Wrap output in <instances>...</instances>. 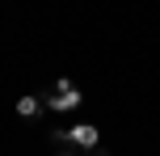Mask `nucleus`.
I'll return each mask as SVG.
<instances>
[{
  "label": "nucleus",
  "instance_id": "nucleus-1",
  "mask_svg": "<svg viewBox=\"0 0 160 156\" xmlns=\"http://www.w3.org/2000/svg\"><path fill=\"white\" fill-rule=\"evenodd\" d=\"M80 101H84V97H80V89H76V84H72V80H59V84H55V93L47 97V110H55V114H68V110H76Z\"/></svg>",
  "mask_w": 160,
  "mask_h": 156
},
{
  "label": "nucleus",
  "instance_id": "nucleus-2",
  "mask_svg": "<svg viewBox=\"0 0 160 156\" xmlns=\"http://www.w3.org/2000/svg\"><path fill=\"white\" fill-rule=\"evenodd\" d=\"M59 139H68V143H80V148H88V152H93L97 143H101V131H97V123H76L72 131H63Z\"/></svg>",
  "mask_w": 160,
  "mask_h": 156
},
{
  "label": "nucleus",
  "instance_id": "nucleus-3",
  "mask_svg": "<svg viewBox=\"0 0 160 156\" xmlns=\"http://www.w3.org/2000/svg\"><path fill=\"white\" fill-rule=\"evenodd\" d=\"M38 110H42V101L34 97V93H25V97H17V114H21V118H38Z\"/></svg>",
  "mask_w": 160,
  "mask_h": 156
},
{
  "label": "nucleus",
  "instance_id": "nucleus-4",
  "mask_svg": "<svg viewBox=\"0 0 160 156\" xmlns=\"http://www.w3.org/2000/svg\"><path fill=\"white\" fill-rule=\"evenodd\" d=\"M88 156H110V152H101V148H93V152H88Z\"/></svg>",
  "mask_w": 160,
  "mask_h": 156
}]
</instances>
